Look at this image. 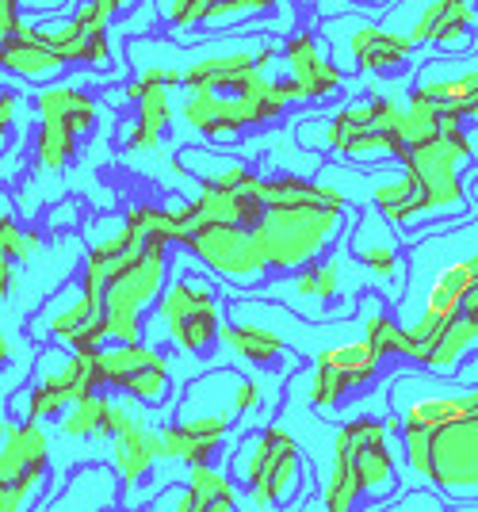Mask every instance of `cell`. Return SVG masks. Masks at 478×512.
Masks as SVG:
<instances>
[{"mask_svg":"<svg viewBox=\"0 0 478 512\" xmlns=\"http://www.w3.org/2000/svg\"><path fill=\"white\" fill-rule=\"evenodd\" d=\"M283 58H287V69H291V81L299 85L303 100H322V96H333L341 88V69L329 62L326 54L318 50L314 35H295L291 43L283 46Z\"/></svg>","mask_w":478,"mask_h":512,"instance_id":"d6986e66","label":"cell"},{"mask_svg":"<svg viewBox=\"0 0 478 512\" xmlns=\"http://www.w3.org/2000/svg\"><path fill=\"white\" fill-rule=\"evenodd\" d=\"M169 512H238L234 478L218 474L215 467H199L188 474V486L180 490Z\"/></svg>","mask_w":478,"mask_h":512,"instance_id":"7402d4cb","label":"cell"},{"mask_svg":"<svg viewBox=\"0 0 478 512\" xmlns=\"http://www.w3.org/2000/svg\"><path fill=\"white\" fill-rule=\"evenodd\" d=\"M0 4H20V0H0Z\"/></svg>","mask_w":478,"mask_h":512,"instance_id":"ee69618b","label":"cell"},{"mask_svg":"<svg viewBox=\"0 0 478 512\" xmlns=\"http://www.w3.org/2000/svg\"><path fill=\"white\" fill-rule=\"evenodd\" d=\"M46 333H50L54 341L69 344L73 352H104V344L111 341L108 310H96V306L77 291V295L62 302L58 310H50Z\"/></svg>","mask_w":478,"mask_h":512,"instance_id":"2e32d148","label":"cell"},{"mask_svg":"<svg viewBox=\"0 0 478 512\" xmlns=\"http://www.w3.org/2000/svg\"><path fill=\"white\" fill-rule=\"evenodd\" d=\"M291 100H303L295 81H268L264 73L245 77L226 92H192L184 100V119L207 138H238L241 130L272 123Z\"/></svg>","mask_w":478,"mask_h":512,"instance_id":"3957f363","label":"cell"},{"mask_svg":"<svg viewBox=\"0 0 478 512\" xmlns=\"http://www.w3.org/2000/svg\"><path fill=\"white\" fill-rule=\"evenodd\" d=\"M303 512H326V505H322V497H318V505H314V501H310V505H306Z\"/></svg>","mask_w":478,"mask_h":512,"instance_id":"60d3db41","label":"cell"},{"mask_svg":"<svg viewBox=\"0 0 478 512\" xmlns=\"http://www.w3.org/2000/svg\"><path fill=\"white\" fill-rule=\"evenodd\" d=\"M96 4H100V8H104V12H108V16H115V12H119V8H123V4H127V0H96Z\"/></svg>","mask_w":478,"mask_h":512,"instance_id":"ab89813d","label":"cell"},{"mask_svg":"<svg viewBox=\"0 0 478 512\" xmlns=\"http://www.w3.org/2000/svg\"><path fill=\"white\" fill-rule=\"evenodd\" d=\"M475 199H478V180H475Z\"/></svg>","mask_w":478,"mask_h":512,"instance_id":"f6af8a7d","label":"cell"},{"mask_svg":"<svg viewBox=\"0 0 478 512\" xmlns=\"http://www.w3.org/2000/svg\"><path fill=\"white\" fill-rule=\"evenodd\" d=\"M230 421L234 417H222V413H199V417H180L176 425L161 428L165 463H184L188 470L211 467L230 432Z\"/></svg>","mask_w":478,"mask_h":512,"instance_id":"5bb4252c","label":"cell"},{"mask_svg":"<svg viewBox=\"0 0 478 512\" xmlns=\"http://www.w3.org/2000/svg\"><path fill=\"white\" fill-rule=\"evenodd\" d=\"M364 341H371L383 356H406L410 360V329H402L394 318L387 314H371L368 325H364Z\"/></svg>","mask_w":478,"mask_h":512,"instance_id":"1f68e13d","label":"cell"},{"mask_svg":"<svg viewBox=\"0 0 478 512\" xmlns=\"http://www.w3.org/2000/svg\"><path fill=\"white\" fill-rule=\"evenodd\" d=\"M20 4H39V8H50L54 0H20Z\"/></svg>","mask_w":478,"mask_h":512,"instance_id":"b9f144b4","label":"cell"},{"mask_svg":"<svg viewBox=\"0 0 478 512\" xmlns=\"http://www.w3.org/2000/svg\"><path fill=\"white\" fill-rule=\"evenodd\" d=\"M12 360V341H8V333H4V325H0V367Z\"/></svg>","mask_w":478,"mask_h":512,"instance_id":"f35d334b","label":"cell"},{"mask_svg":"<svg viewBox=\"0 0 478 512\" xmlns=\"http://www.w3.org/2000/svg\"><path fill=\"white\" fill-rule=\"evenodd\" d=\"M410 467L448 497H478V409L440 432H402Z\"/></svg>","mask_w":478,"mask_h":512,"instance_id":"5b68a950","label":"cell"},{"mask_svg":"<svg viewBox=\"0 0 478 512\" xmlns=\"http://www.w3.org/2000/svg\"><path fill=\"white\" fill-rule=\"evenodd\" d=\"M157 314L169 325V337H173L184 352H207L215 348L218 341V302H215V287L211 279L199 276V272H188V276L173 279V287L161 295V306Z\"/></svg>","mask_w":478,"mask_h":512,"instance_id":"9c48e42d","label":"cell"},{"mask_svg":"<svg viewBox=\"0 0 478 512\" xmlns=\"http://www.w3.org/2000/svg\"><path fill=\"white\" fill-rule=\"evenodd\" d=\"M16 92H0V150H4V142H8V127H12V115H16Z\"/></svg>","mask_w":478,"mask_h":512,"instance_id":"8d00e7d4","label":"cell"},{"mask_svg":"<svg viewBox=\"0 0 478 512\" xmlns=\"http://www.w3.org/2000/svg\"><path fill=\"white\" fill-rule=\"evenodd\" d=\"M184 249L192 253L215 272V276L230 279V283H264L268 279V260H264L257 237L245 226L234 222H215V226H199L196 234L184 241Z\"/></svg>","mask_w":478,"mask_h":512,"instance_id":"30bf717a","label":"cell"},{"mask_svg":"<svg viewBox=\"0 0 478 512\" xmlns=\"http://www.w3.org/2000/svg\"><path fill=\"white\" fill-rule=\"evenodd\" d=\"M398 490V470L387 451L383 421H348L333 440V474L322 493L326 512H352L360 497H391Z\"/></svg>","mask_w":478,"mask_h":512,"instance_id":"7a4b0ae2","label":"cell"},{"mask_svg":"<svg viewBox=\"0 0 478 512\" xmlns=\"http://www.w3.org/2000/svg\"><path fill=\"white\" fill-rule=\"evenodd\" d=\"M413 50V43L398 31H387V27H375V23H364L348 35V54L356 58L360 69L368 73H383L391 65L406 62V54Z\"/></svg>","mask_w":478,"mask_h":512,"instance_id":"44dd1931","label":"cell"},{"mask_svg":"<svg viewBox=\"0 0 478 512\" xmlns=\"http://www.w3.org/2000/svg\"><path fill=\"white\" fill-rule=\"evenodd\" d=\"M104 383L131 394L138 406H161L169 394V360L146 344H115L100 352Z\"/></svg>","mask_w":478,"mask_h":512,"instance_id":"7c38bea8","label":"cell"},{"mask_svg":"<svg viewBox=\"0 0 478 512\" xmlns=\"http://www.w3.org/2000/svg\"><path fill=\"white\" fill-rule=\"evenodd\" d=\"M16 291V268L8 256H0V299H8Z\"/></svg>","mask_w":478,"mask_h":512,"instance_id":"74e56055","label":"cell"},{"mask_svg":"<svg viewBox=\"0 0 478 512\" xmlns=\"http://www.w3.org/2000/svg\"><path fill=\"white\" fill-rule=\"evenodd\" d=\"M341 264L337 260H326V264H310L299 276L287 283V291L303 302H329L341 295Z\"/></svg>","mask_w":478,"mask_h":512,"instance_id":"f1b7e54d","label":"cell"},{"mask_svg":"<svg viewBox=\"0 0 478 512\" xmlns=\"http://www.w3.org/2000/svg\"><path fill=\"white\" fill-rule=\"evenodd\" d=\"M222 344L241 356L245 363L253 367H276V363L287 356V341L283 333L268 329V325H257V321H245V325H222Z\"/></svg>","mask_w":478,"mask_h":512,"instance_id":"603a6c76","label":"cell"},{"mask_svg":"<svg viewBox=\"0 0 478 512\" xmlns=\"http://www.w3.org/2000/svg\"><path fill=\"white\" fill-rule=\"evenodd\" d=\"M352 253H356V260L364 264V268H371L375 276L383 279H394L398 276V249H394L391 241H383V237H356V245H352Z\"/></svg>","mask_w":478,"mask_h":512,"instance_id":"d6a6232c","label":"cell"},{"mask_svg":"<svg viewBox=\"0 0 478 512\" xmlns=\"http://www.w3.org/2000/svg\"><path fill=\"white\" fill-rule=\"evenodd\" d=\"M20 4H0V62H4V50L8 43L16 39V31H20Z\"/></svg>","mask_w":478,"mask_h":512,"instance_id":"d590c367","label":"cell"},{"mask_svg":"<svg viewBox=\"0 0 478 512\" xmlns=\"http://www.w3.org/2000/svg\"><path fill=\"white\" fill-rule=\"evenodd\" d=\"M165 260H169V241L150 237L127 256V264L108 283L104 310H108V333L115 344H142V310L161 295Z\"/></svg>","mask_w":478,"mask_h":512,"instance_id":"8992f818","label":"cell"},{"mask_svg":"<svg viewBox=\"0 0 478 512\" xmlns=\"http://www.w3.org/2000/svg\"><path fill=\"white\" fill-rule=\"evenodd\" d=\"M127 100L138 104V119H134V127L123 134V146H127V150H142V153L161 150L165 127H169V119H173L169 88L150 85L146 77H138V81L127 85Z\"/></svg>","mask_w":478,"mask_h":512,"instance_id":"ac0fdd59","label":"cell"},{"mask_svg":"<svg viewBox=\"0 0 478 512\" xmlns=\"http://www.w3.org/2000/svg\"><path fill=\"white\" fill-rule=\"evenodd\" d=\"M58 432L66 440H111V398L108 394L77 398L58 421Z\"/></svg>","mask_w":478,"mask_h":512,"instance_id":"4316f807","label":"cell"},{"mask_svg":"<svg viewBox=\"0 0 478 512\" xmlns=\"http://www.w3.org/2000/svg\"><path fill=\"white\" fill-rule=\"evenodd\" d=\"M268 203L257 222V245L272 272H303L326 253L345 230V195L329 184H314L303 176L261 180Z\"/></svg>","mask_w":478,"mask_h":512,"instance_id":"6da1fadb","label":"cell"},{"mask_svg":"<svg viewBox=\"0 0 478 512\" xmlns=\"http://www.w3.org/2000/svg\"><path fill=\"white\" fill-rule=\"evenodd\" d=\"M230 474L245 486L257 509L291 505L303 493V455L295 448V440L276 425L241 440Z\"/></svg>","mask_w":478,"mask_h":512,"instance_id":"277c9868","label":"cell"},{"mask_svg":"<svg viewBox=\"0 0 478 512\" xmlns=\"http://www.w3.org/2000/svg\"><path fill=\"white\" fill-rule=\"evenodd\" d=\"M111 463L119 470L123 486H138L157 463H165V440H161V428H153L146 421V413L127 425L115 440H111Z\"/></svg>","mask_w":478,"mask_h":512,"instance_id":"e0dca14e","label":"cell"},{"mask_svg":"<svg viewBox=\"0 0 478 512\" xmlns=\"http://www.w3.org/2000/svg\"><path fill=\"white\" fill-rule=\"evenodd\" d=\"M471 16L475 12L467 8V0H429L425 12L413 23L410 43H459L467 35Z\"/></svg>","mask_w":478,"mask_h":512,"instance_id":"cb8c5ba5","label":"cell"},{"mask_svg":"<svg viewBox=\"0 0 478 512\" xmlns=\"http://www.w3.org/2000/svg\"><path fill=\"white\" fill-rule=\"evenodd\" d=\"M471 348H478V318L459 314L456 321H448V325L440 329V337H436L425 367L436 371V375H452V371H456V363L463 360Z\"/></svg>","mask_w":478,"mask_h":512,"instance_id":"83f0119b","label":"cell"},{"mask_svg":"<svg viewBox=\"0 0 478 512\" xmlns=\"http://www.w3.org/2000/svg\"><path fill=\"white\" fill-rule=\"evenodd\" d=\"M0 65H4L8 73H16V77H27V81H46V77H54V73L66 69V62L43 43L39 27H31V23H20V31H16V39L8 43Z\"/></svg>","mask_w":478,"mask_h":512,"instance_id":"ffe728a7","label":"cell"},{"mask_svg":"<svg viewBox=\"0 0 478 512\" xmlns=\"http://www.w3.org/2000/svg\"><path fill=\"white\" fill-rule=\"evenodd\" d=\"M276 46H257V50H234V54H215L203 62L184 69V85L188 92H226L241 85L245 77H257L276 62Z\"/></svg>","mask_w":478,"mask_h":512,"instance_id":"9a60e30c","label":"cell"},{"mask_svg":"<svg viewBox=\"0 0 478 512\" xmlns=\"http://www.w3.org/2000/svg\"><path fill=\"white\" fill-rule=\"evenodd\" d=\"M261 398H264L261 383H257V379H245V375H238V386H234V417L261 409Z\"/></svg>","mask_w":478,"mask_h":512,"instance_id":"e575fe53","label":"cell"},{"mask_svg":"<svg viewBox=\"0 0 478 512\" xmlns=\"http://www.w3.org/2000/svg\"><path fill=\"white\" fill-rule=\"evenodd\" d=\"M375 207L387 222H413L421 214V192L410 176H398L391 184L375 188Z\"/></svg>","mask_w":478,"mask_h":512,"instance_id":"f546056e","label":"cell"},{"mask_svg":"<svg viewBox=\"0 0 478 512\" xmlns=\"http://www.w3.org/2000/svg\"><path fill=\"white\" fill-rule=\"evenodd\" d=\"M39 115H43V123H58L81 138L92 130L100 107L92 96L77 92V88H46V92H39Z\"/></svg>","mask_w":478,"mask_h":512,"instance_id":"d4e9b609","label":"cell"},{"mask_svg":"<svg viewBox=\"0 0 478 512\" xmlns=\"http://www.w3.org/2000/svg\"><path fill=\"white\" fill-rule=\"evenodd\" d=\"M398 123H402V104L391 96H379L368 104L345 107L329 119L326 146L345 153L352 161H375V157H394L402 161V138H398Z\"/></svg>","mask_w":478,"mask_h":512,"instance_id":"ba28073f","label":"cell"},{"mask_svg":"<svg viewBox=\"0 0 478 512\" xmlns=\"http://www.w3.org/2000/svg\"><path fill=\"white\" fill-rule=\"evenodd\" d=\"M467 119H478V104L471 107V111H467Z\"/></svg>","mask_w":478,"mask_h":512,"instance_id":"7bdbcfd3","label":"cell"},{"mask_svg":"<svg viewBox=\"0 0 478 512\" xmlns=\"http://www.w3.org/2000/svg\"><path fill=\"white\" fill-rule=\"evenodd\" d=\"M387 360L371 341L337 344L314 356V383H310V402L318 409H333L348 390L371 383L379 375V363Z\"/></svg>","mask_w":478,"mask_h":512,"instance_id":"8fae6325","label":"cell"},{"mask_svg":"<svg viewBox=\"0 0 478 512\" xmlns=\"http://www.w3.org/2000/svg\"><path fill=\"white\" fill-rule=\"evenodd\" d=\"M108 12L96 4V0H85L73 20L58 23V27H39L43 43L62 58V62H81V65H96L104 69L111 58L108 50Z\"/></svg>","mask_w":478,"mask_h":512,"instance_id":"4fadbf2b","label":"cell"},{"mask_svg":"<svg viewBox=\"0 0 478 512\" xmlns=\"http://www.w3.org/2000/svg\"><path fill=\"white\" fill-rule=\"evenodd\" d=\"M475 153L463 119H448L444 130L429 138V142H417L402 153V169L417 184L421 192V214L433 211H456L463 207V184H459V165Z\"/></svg>","mask_w":478,"mask_h":512,"instance_id":"52a82bcc","label":"cell"},{"mask_svg":"<svg viewBox=\"0 0 478 512\" xmlns=\"http://www.w3.org/2000/svg\"><path fill=\"white\" fill-rule=\"evenodd\" d=\"M35 245H39V234H27L12 214L0 218V256H8L16 264V260H27V256L35 253Z\"/></svg>","mask_w":478,"mask_h":512,"instance_id":"836d02e7","label":"cell"},{"mask_svg":"<svg viewBox=\"0 0 478 512\" xmlns=\"http://www.w3.org/2000/svg\"><path fill=\"white\" fill-rule=\"evenodd\" d=\"M157 4L176 27H192L203 20H230L241 12H268L276 0H157Z\"/></svg>","mask_w":478,"mask_h":512,"instance_id":"484cf974","label":"cell"},{"mask_svg":"<svg viewBox=\"0 0 478 512\" xmlns=\"http://www.w3.org/2000/svg\"><path fill=\"white\" fill-rule=\"evenodd\" d=\"M77 153V134H69L58 123H43L35 138V165L43 172H58L69 165V157Z\"/></svg>","mask_w":478,"mask_h":512,"instance_id":"4dcf8cb0","label":"cell"}]
</instances>
